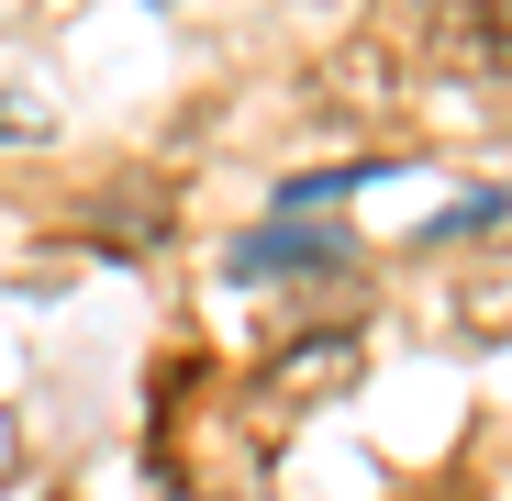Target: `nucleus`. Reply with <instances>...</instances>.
Returning a JSON list of instances; mask_svg holds the SVG:
<instances>
[{
    "label": "nucleus",
    "instance_id": "1",
    "mask_svg": "<svg viewBox=\"0 0 512 501\" xmlns=\"http://www.w3.org/2000/svg\"><path fill=\"white\" fill-rule=\"evenodd\" d=\"M279 268H301V279H323V268H346V234L334 223H268V234H245L234 245V279H279Z\"/></svg>",
    "mask_w": 512,
    "mask_h": 501
},
{
    "label": "nucleus",
    "instance_id": "2",
    "mask_svg": "<svg viewBox=\"0 0 512 501\" xmlns=\"http://www.w3.org/2000/svg\"><path fill=\"white\" fill-rule=\"evenodd\" d=\"M346 368H357V334H312V346H290V357H279V379H290V390H334Z\"/></svg>",
    "mask_w": 512,
    "mask_h": 501
}]
</instances>
